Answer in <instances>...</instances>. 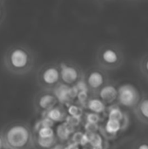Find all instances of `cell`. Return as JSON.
I'll use <instances>...</instances> for the list:
<instances>
[{
	"instance_id": "6da1fadb",
	"label": "cell",
	"mask_w": 148,
	"mask_h": 149,
	"mask_svg": "<svg viewBox=\"0 0 148 149\" xmlns=\"http://www.w3.org/2000/svg\"><path fill=\"white\" fill-rule=\"evenodd\" d=\"M34 65V52L26 45H12L5 50L3 56V65L12 75H25L32 71Z\"/></svg>"
},
{
	"instance_id": "7a4b0ae2",
	"label": "cell",
	"mask_w": 148,
	"mask_h": 149,
	"mask_svg": "<svg viewBox=\"0 0 148 149\" xmlns=\"http://www.w3.org/2000/svg\"><path fill=\"white\" fill-rule=\"evenodd\" d=\"M5 147L10 149L33 148V131L30 123L13 121L1 130Z\"/></svg>"
},
{
	"instance_id": "3957f363",
	"label": "cell",
	"mask_w": 148,
	"mask_h": 149,
	"mask_svg": "<svg viewBox=\"0 0 148 149\" xmlns=\"http://www.w3.org/2000/svg\"><path fill=\"white\" fill-rule=\"evenodd\" d=\"M36 79L40 90L54 92L61 85L58 62L53 61L42 65L37 71Z\"/></svg>"
},
{
	"instance_id": "277c9868",
	"label": "cell",
	"mask_w": 148,
	"mask_h": 149,
	"mask_svg": "<svg viewBox=\"0 0 148 149\" xmlns=\"http://www.w3.org/2000/svg\"><path fill=\"white\" fill-rule=\"evenodd\" d=\"M61 84L65 86H74L84 77L81 66L72 60H61L58 62Z\"/></svg>"
},
{
	"instance_id": "5b68a950",
	"label": "cell",
	"mask_w": 148,
	"mask_h": 149,
	"mask_svg": "<svg viewBox=\"0 0 148 149\" xmlns=\"http://www.w3.org/2000/svg\"><path fill=\"white\" fill-rule=\"evenodd\" d=\"M96 61L99 68L113 69L120 65V54L117 48L111 45H104L99 48L96 54Z\"/></svg>"
},
{
	"instance_id": "8992f818",
	"label": "cell",
	"mask_w": 148,
	"mask_h": 149,
	"mask_svg": "<svg viewBox=\"0 0 148 149\" xmlns=\"http://www.w3.org/2000/svg\"><path fill=\"white\" fill-rule=\"evenodd\" d=\"M58 104V96L54 92L39 90L33 98L32 105L36 113L45 114L47 112L57 107Z\"/></svg>"
},
{
	"instance_id": "52a82bcc",
	"label": "cell",
	"mask_w": 148,
	"mask_h": 149,
	"mask_svg": "<svg viewBox=\"0 0 148 149\" xmlns=\"http://www.w3.org/2000/svg\"><path fill=\"white\" fill-rule=\"evenodd\" d=\"M83 79L86 88L93 94L98 93V92L106 83V74L103 71V69L99 67L89 68L88 70L84 72Z\"/></svg>"
},
{
	"instance_id": "ba28073f",
	"label": "cell",
	"mask_w": 148,
	"mask_h": 149,
	"mask_svg": "<svg viewBox=\"0 0 148 149\" xmlns=\"http://www.w3.org/2000/svg\"><path fill=\"white\" fill-rule=\"evenodd\" d=\"M118 99L123 106L133 107L140 100L139 91L132 84L122 85L118 89Z\"/></svg>"
},
{
	"instance_id": "9c48e42d",
	"label": "cell",
	"mask_w": 148,
	"mask_h": 149,
	"mask_svg": "<svg viewBox=\"0 0 148 149\" xmlns=\"http://www.w3.org/2000/svg\"><path fill=\"white\" fill-rule=\"evenodd\" d=\"M99 100L104 103H112L118 97V89L111 84H106L99 92Z\"/></svg>"
},
{
	"instance_id": "30bf717a",
	"label": "cell",
	"mask_w": 148,
	"mask_h": 149,
	"mask_svg": "<svg viewBox=\"0 0 148 149\" xmlns=\"http://www.w3.org/2000/svg\"><path fill=\"white\" fill-rule=\"evenodd\" d=\"M58 142V141L56 136L51 138H42L39 137L36 133H33V148L34 149H49Z\"/></svg>"
},
{
	"instance_id": "8fae6325",
	"label": "cell",
	"mask_w": 148,
	"mask_h": 149,
	"mask_svg": "<svg viewBox=\"0 0 148 149\" xmlns=\"http://www.w3.org/2000/svg\"><path fill=\"white\" fill-rule=\"evenodd\" d=\"M120 127H121L120 121L109 119V120L106 123V129L107 133H109V134H116L120 131Z\"/></svg>"
},
{
	"instance_id": "7c38bea8",
	"label": "cell",
	"mask_w": 148,
	"mask_h": 149,
	"mask_svg": "<svg viewBox=\"0 0 148 149\" xmlns=\"http://www.w3.org/2000/svg\"><path fill=\"white\" fill-rule=\"evenodd\" d=\"M89 107L91 110L95 113H101L105 110V104L99 99L92 100L89 103Z\"/></svg>"
},
{
	"instance_id": "4fadbf2b",
	"label": "cell",
	"mask_w": 148,
	"mask_h": 149,
	"mask_svg": "<svg viewBox=\"0 0 148 149\" xmlns=\"http://www.w3.org/2000/svg\"><path fill=\"white\" fill-rule=\"evenodd\" d=\"M109 119L110 120H116L120 121L123 119V113L121 110L118 107H113L110 110L109 113Z\"/></svg>"
},
{
	"instance_id": "5bb4252c",
	"label": "cell",
	"mask_w": 148,
	"mask_h": 149,
	"mask_svg": "<svg viewBox=\"0 0 148 149\" xmlns=\"http://www.w3.org/2000/svg\"><path fill=\"white\" fill-rule=\"evenodd\" d=\"M140 112L144 118L148 119V99L142 100L140 106Z\"/></svg>"
},
{
	"instance_id": "9a60e30c",
	"label": "cell",
	"mask_w": 148,
	"mask_h": 149,
	"mask_svg": "<svg viewBox=\"0 0 148 149\" xmlns=\"http://www.w3.org/2000/svg\"><path fill=\"white\" fill-rule=\"evenodd\" d=\"M5 17V7H4V2L0 1V24L3 21Z\"/></svg>"
},
{
	"instance_id": "2e32d148",
	"label": "cell",
	"mask_w": 148,
	"mask_h": 149,
	"mask_svg": "<svg viewBox=\"0 0 148 149\" xmlns=\"http://www.w3.org/2000/svg\"><path fill=\"white\" fill-rule=\"evenodd\" d=\"M49 149H66V148H65V146L63 143L58 142V143H56L54 146H52L51 148Z\"/></svg>"
},
{
	"instance_id": "e0dca14e",
	"label": "cell",
	"mask_w": 148,
	"mask_h": 149,
	"mask_svg": "<svg viewBox=\"0 0 148 149\" xmlns=\"http://www.w3.org/2000/svg\"><path fill=\"white\" fill-rule=\"evenodd\" d=\"M5 148L4 142H3V135H2V131L0 130V149H3Z\"/></svg>"
},
{
	"instance_id": "ac0fdd59",
	"label": "cell",
	"mask_w": 148,
	"mask_h": 149,
	"mask_svg": "<svg viewBox=\"0 0 148 149\" xmlns=\"http://www.w3.org/2000/svg\"><path fill=\"white\" fill-rule=\"evenodd\" d=\"M138 149H148V144L147 143H142L138 147Z\"/></svg>"
},
{
	"instance_id": "d6986e66",
	"label": "cell",
	"mask_w": 148,
	"mask_h": 149,
	"mask_svg": "<svg viewBox=\"0 0 148 149\" xmlns=\"http://www.w3.org/2000/svg\"><path fill=\"white\" fill-rule=\"evenodd\" d=\"M146 70L148 72V60L146 62Z\"/></svg>"
},
{
	"instance_id": "ffe728a7",
	"label": "cell",
	"mask_w": 148,
	"mask_h": 149,
	"mask_svg": "<svg viewBox=\"0 0 148 149\" xmlns=\"http://www.w3.org/2000/svg\"><path fill=\"white\" fill-rule=\"evenodd\" d=\"M3 149H10V148H7V147H5V148H4Z\"/></svg>"
}]
</instances>
